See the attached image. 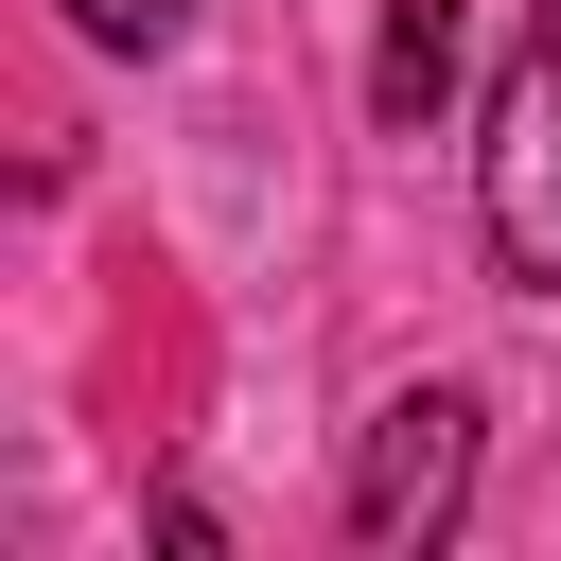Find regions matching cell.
Instances as JSON below:
<instances>
[{
  "label": "cell",
  "mask_w": 561,
  "mask_h": 561,
  "mask_svg": "<svg viewBox=\"0 0 561 561\" xmlns=\"http://www.w3.org/2000/svg\"><path fill=\"white\" fill-rule=\"evenodd\" d=\"M456 508H473V386H403L368 421V456H351V543L368 561H438Z\"/></svg>",
  "instance_id": "cell-1"
},
{
  "label": "cell",
  "mask_w": 561,
  "mask_h": 561,
  "mask_svg": "<svg viewBox=\"0 0 561 561\" xmlns=\"http://www.w3.org/2000/svg\"><path fill=\"white\" fill-rule=\"evenodd\" d=\"M473 228L508 280H561V35L491 88V140H473Z\"/></svg>",
  "instance_id": "cell-2"
},
{
  "label": "cell",
  "mask_w": 561,
  "mask_h": 561,
  "mask_svg": "<svg viewBox=\"0 0 561 561\" xmlns=\"http://www.w3.org/2000/svg\"><path fill=\"white\" fill-rule=\"evenodd\" d=\"M175 18H193V0H70V35H88V53H158Z\"/></svg>",
  "instance_id": "cell-4"
},
{
  "label": "cell",
  "mask_w": 561,
  "mask_h": 561,
  "mask_svg": "<svg viewBox=\"0 0 561 561\" xmlns=\"http://www.w3.org/2000/svg\"><path fill=\"white\" fill-rule=\"evenodd\" d=\"M456 88V0H386V53H368V123H438Z\"/></svg>",
  "instance_id": "cell-3"
},
{
  "label": "cell",
  "mask_w": 561,
  "mask_h": 561,
  "mask_svg": "<svg viewBox=\"0 0 561 561\" xmlns=\"http://www.w3.org/2000/svg\"><path fill=\"white\" fill-rule=\"evenodd\" d=\"M543 35H561V18H543Z\"/></svg>",
  "instance_id": "cell-5"
}]
</instances>
